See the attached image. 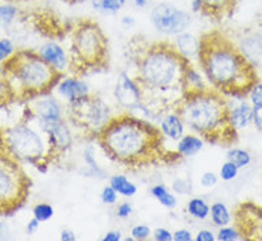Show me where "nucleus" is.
<instances>
[{
	"mask_svg": "<svg viewBox=\"0 0 262 241\" xmlns=\"http://www.w3.org/2000/svg\"><path fill=\"white\" fill-rule=\"evenodd\" d=\"M234 220L243 240L262 241V206L254 203L239 204L235 210Z\"/></svg>",
	"mask_w": 262,
	"mask_h": 241,
	"instance_id": "nucleus-13",
	"label": "nucleus"
},
{
	"mask_svg": "<svg viewBox=\"0 0 262 241\" xmlns=\"http://www.w3.org/2000/svg\"><path fill=\"white\" fill-rule=\"evenodd\" d=\"M150 20L152 27L164 36H177L185 32L191 25V14L184 9L170 5L160 3L151 9Z\"/></svg>",
	"mask_w": 262,
	"mask_h": 241,
	"instance_id": "nucleus-11",
	"label": "nucleus"
},
{
	"mask_svg": "<svg viewBox=\"0 0 262 241\" xmlns=\"http://www.w3.org/2000/svg\"><path fill=\"white\" fill-rule=\"evenodd\" d=\"M29 114L37 123H52L66 118V106L59 97L49 91L26 98Z\"/></svg>",
	"mask_w": 262,
	"mask_h": 241,
	"instance_id": "nucleus-12",
	"label": "nucleus"
},
{
	"mask_svg": "<svg viewBox=\"0 0 262 241\" xmlns=\"http://www.w3.org/2000/svg\"><path fill=\"white\" fill-rule=\"evenodd\" d=\"M134 25H136V20H134V17H131V16H128V14H125V16L121 17V26L124 27V29H131Z\"/></svg>",
	"mask_w": 262,
	"mask_h": 241,
	"instance_id": "nucleus-51",
	"label": "nucleus"
},
{
	"mask_svg": "<svg viewBox=\"0 0 262 241\" xmlns=\"http://www.w3.org/2000/svg\"><path fill=\"white\" fill-rule=\"evenodd\" d=\"M69 3H84V2H90V0H67Z\"/></svg>",
	"mask_w": 262,
	"mask_h": 241,
	"instance_id": "nucleus-56",
	"label": "nucleus"
},
{
	"mask_svg": "<svg viewBox=\"0 0 262 241\" xmlns=\"http://www.w3.org/2000/svg\"><path fill=\"white\" fill-rule=\"evenodd\" d=\"M113 96L117 106L124 113H131L136 114L138 111L143 113V118L151 117L150 111L147 109L144 103V94L143 89L134 76H130L127 73H120L117 77V82L114 85Z\"/></svg>",
	"mask_w": 262,
	"mask_h": 241,
	"instance_id": "nucleus-10",
	"label": "nucleus"
},
{
	"mask_svg": "<svg viewBox=\"0 0 262 241\" xmlns=\"http://www.w3.org/2000/svg\"><path fill=\"white\" fill-rule=\"evenodd\" d=\"M172 237L174 241H192L194 240V235L191 233L190 230L187 228H178L176 231H172Z\"/></svg>",
	"mask_w": 262,
	"mask_h": 241,
	"instance_id": "nucleus-45",
	"label": "nucleus"
},
{
	"mask_svg": "<svg viewBox=\"0 0 262 241\" xmlns=\"http://www.w3.org/2000/svg\"><path fill=\"white\" fill-rule=\"evenodd\" d=\"M227 160L232 162L238 169L241 170L248 167L252 162V157L249 154V151L239 149V147H234V149H229L227 153Z\"/></svg>",
	"mask_w": 262,
	"mask_h": 241,
	"instance_id": "nucleus-30",
	"label": "nucleus"
},
{
	"mask_svg": "<svg viewBox=\"0 0 262 241\" xmlns=\"http://www.w3.org/2000/svg\"><path fill=\"white\" fill-rule=\"evenodd\" d=\"M59 238L60 241H77V235L70 228H64V230L60 231Z\"/></svg>",
	"mask_w": 262,
	"mask_h": 241,
	"instance_id": "nucleus-48",
	"label": "nucleus"
},
{
	"mask_svg": "<svg viewBox=\"0 0 262 241\" xmlns=\"http://www.w3.org/2000/svg\"><path fill=\"white\" fill-rule=\"evenodd\" d=\"M29 182L20 163L0 150V210H10L26 198Z\"/></svg>",
	"mask_w": 262,
	"mask_h": 241,
	"instance_id": "nucleus-9",
	"label": "nucleus"
},
{
	"mask_svg": "<svg viewBox=\"0 0 262 241\" xmlns=\"http://www.w3.org/2000/svg\"><path fill=\"white\" fill-rule=\"evenodd\" d=\"M83 160H84L85 166L90 169V171H89L87 174L97 177L104 176V171L101 170V167L98 166L97 160H96V153H94V147H93L92 144L87 146L84 149V151H83Z\"/></svg>",
	"mask_w": 262,
	"mask_h": 241,
	"instance_id": "nucleus-31",
	"label": "nucleus"
},
{
	"mask_svg": "<svg viewBox=\"0 0 262 241\" xmlns=\"http://www.w3.org/2000/svg\"><path fill=\"white\" fill-rule=\"evenodd\" d=\"M5 70H6V66L3 62H0V78L5 77Z\"/></svg>",
	"mask_w": 262,
	"mask_h": 241,
	"instance_id": "nucleus-55",
	"label": "nucleus"
},
{
	"mask_svg": "<svg viewBox=\"0 0 262 241\" xmlns=\"http://www.w3.org/2000/svg\"><path fill=\"white\" fill-rule=\"evenodd\" d=\"M2 151L12 157L17 163L33 166H47L52 160L53 153L46 134L40 129L34 118L29 117L14 124L6 130L0 131Z\"/></svg>",
	"mask_w": 262,
	"mask_h": 241,
	"instance_id": "nucleus-6",
	"label": "nucleus"
},
{
	"mask_svg": "<svg viewBox=\"0 0 262 241\" xmlns=\"http://www.w3.org/2000/svg\"><path fill=\"white\" fill-rule=\"evenodd\" d=\"M157 130L163 138V142L167 140V142L177 143L178 140L187 133V126L176 109H168L158 116Z\"/></svg>",
	"mask_w": 262,
	"mask_h": 241,
	"instance_id": "nucleus-17",
	"label": "nucleus"
},
{
	"mask_svg": "<svg viewBox=\"0 0 262 241\" xmlns=\"http://www.w3.org/2000/svg\"><path fill=\"white\" fill-rule=\"evenodd\" d=\"M39 126L46 134L53 157L61 156L63 153L72 149L74 144V133L66 118L52 123H40Z\"/></svg>",
	"mask_w": 262,
	"mask_h": 241,
	"instance_id": "nucleus-14",
	"label": "nucleus"
},
{
	"mask_svg": "<svg viewBox=\"0 0 262 241\" xmlns=\"http://www.w3.org/2000/svg\"><path fill=\"white\" fill-rule=\"evenodd\" d=\"M70 56L74 70L100 69L107 63L108 40L97 22L81 19L74 23L70 40Z\"/></svg>",
	"mask_w": 262,
	"mask_h": 241,
	"instance_id": "nucleus-7",
	"label": "nucleus"
},
{
	"mask_svg": "<svg viewBox=\"0 0 262 241\" xmlns=\"http://www.w3.org/2000/svg\"><path fill=\"white\" fill-rule=\"evenodd\" d=\"M103 241H121L123 240V234L118 230H108L104 235H103Z\"/></svg>",
	"mask_w": 262,
	"mask_h": 241,
	"instance_id": "nucleus-47",
	"label": "nucleus"
},
{
	"mask_svg": "<svg viewBox=\"0 0 262 241\" xmlns=\"http://www.w3.org/2000/svg\"><path fill=\"white\" fill-rule=\"evenodd\" d=\"M234 98L235 103L231 105L228 102V116L229 123L236 131L243 130L252 123V114H254V107L249 103L247 97H229Z\"/></svg>",
	"mask_w": 262,
	"mask_h": 241,
	"instance_id": "nucleus-20",
	"label": "nucleus"
},
{
	"mask_svg": "<svg viewBox=\"0 0 262 241\" xmlns=\"http://www.w3.org/2000/svg\"><path fill=\"white\" fill-rule=\"evenodd\" d=\"M40 224H41V223H40L37 218L32 217V218H30V220H29V222H27V224H26L27 234H34V233H37V230H39Z\"/></svg>",
	"mask_w": 262,
	"mask_h": 241,
	"instance_id": "nucleus-50",
	"label": "nucleus"
},
{
	"mask_svg": "<svg viewBox=\"0 0 262 241\" xmlns=\"http://www.w3.org/2000/svg\"><path fill=\"white\" fill-rule=\"evenodd\" d=\"M133 3H134V6L138 7V9H145V7L148 6L150 0H133Z\"/></svg>",
	"mask_w": 262,
	"mask_h": 241,
	"instance_id": "nucleus-53",
	"label": "nucleus"
},
{
	"mask_svg": "<svg viewBox=\"0 0 262 241\" xmlns=\"http://www.w3.org/2000/svg\"><path fill=\"white\" fill-rule=\"evenodd\" d=\"M32 215L40 223H46L52 220L54 215V207L49 203H37L32 209Z\"/></svg>",
	"mask_w": 262,
	"mask_h": 241,
	"instance_id": "nucleus-33",
	"label": "nucleus"
},
{
	"mask_svg": "<svg viewBox=\"0 0 262 241\" xmlns=\"http://www.w3.org/2000/svg\"><path fill=\"white\" fill-rule=\"evenodd\" d=\"M36 53L46 62L47 65L52 66L59 74H69L72 70H74L70 53L66 50L64 46L60 45L56 40L45 42L43 45L39 46Z\"/></svg>",
	"mask_w": 262,
	"mask_h": 241,
	"instance_id": "nucleus-16",
	"label": "nucleus"
},
{
	"mask_svg": "<svg viewBox=\"0 0 262 241\" xmlns=\"http://www.w3.org/2000/svg\"><path fill=\"white\" fill-rule=\"evenodd\" d=\"M198 65L211 87L225 97H247L259 78L235 43L220 30L204 33L200 37Z\"/></svg>",
	"mask_w": 262,
	"mask_h": 241,
	"instance_id": "nucleus-2",
	"label": "nucleus"
},
{
	"mask_svg": "<svg viewBox=\"0 0 262 241\" xmlns=\"http://www.w3.org/2000/svg\"><path fill=\"white\" fill-rule=\"evenodd\" d=\"M94 10L100 13L116 14L123 10L127 5V0H90Z\"/></svg>",
	"mask_w": 262,
	"mask_h": 241,
	"instance_id": "nucleus-29",
	"label": "nucleus"
},
{
	"mask_svg": "<svg viewBox=\"0 0 262 241\" xmlns=\"http://www.w3.org/2000/svg\"><path fill=\"white\" fill-rule=\"evenodd\" d=\"M12 97V93H10V89L7 86L6 80L5 78H0V102L2 100H6V98Z\"/></svg>",
	"mask_w": 262,
	"mask_h": 241,
	"instance_id": "nucleus-49",
	"label": "nucleus"
},
{
	"mask_svg": "<svg viewBox=\"0 0 262 241\" xmlns=\"http://www.w3.org/2000/svg\"><path fill=\"white\" fill-rule=\"evenodd\" d=\"M248 102L252 105V107H261L262 106V80L258 78L254 86L249 89L248 94H247Z\"/></svg>",
	"mask_w": 262,
	"mask_h": 241,
	"instance_id": "nucleus-38",
	"label": "nucleus"
},
{
	"mask_svg": "<svg viewBox=\"0 0 262 241\" xmlns=\"http://www.w3.org/2000/svg\"><path fill=\"white\" fill-rule=\"evenodd\" d=\"M130 235L136 241H144L148 240L151 235H152V230L147 224H136V226L131 227Z\"/></svg>",
	"mask_w": 262,
	"mask_h": 241,
	"instance_id": "nucleus-39",
	"label": "nucleus"
},
{
	"mask_svg": "<svg viewBox=\"0 0 262 241\" xmlns=\"http://www.w3.org/2000/svg\"><path fill=\"white\" fill-rule=\"evenodd\" d=\"M184 94L185 93H194V91H203L210 89V83L207 82V78L204 76L203 70L200 72L198 67L194 63H188L185 67L183 78Z\"/></svg>",
	"mask_w": 262,
	"mask_h": 241,
	"instance_id": "nucleus-23",
	"label": "nucleus"
},
{
	"mask_svg": "<svg viewBox=\"0 0 262 241\" xmlns=\"http://www.w3.org/2000/svg\"><path fill=\"white\" fill-rule=\"evenodd\" d=\"M238 174H239V169L229 160L224 162L221 169H220V173H218V176L223 182H232L238 177Z\"/></svg>",
	"mask_w": 262,
	"mask_h": 241,
	"instance_id": "nucleus-37",
	"label": "nucleus"
},
{
	"mask_svg": "<svg viewBox=\"0 0 262 241\" xmlns=\"http://www.w3.org/2000/svg\"><path fill=\"white\" fill-rule=\"evenodd\" d=\"M218 180H220V176L214 173V171H205L200 177V184L203 186L204 189H212L218 184Z\"/></svg>",
	"mask_w": 262,
	"mask_h": 241,
	"instance_id": "nucleus-41",
	"label": "nucleus"
},
{
	"mask_svg": "<svg viewBox=\"0 0 262 241\" xmlns=\"http://www.w3.org/2000/svg\"><path fill=\"white\" fill-rule=\"evenodd\" d=\"M0 150H2V137H0Z\"/></svg>",
	"mask_w": 262,
	"mask_h": 241,
	"instance_id": "nucleus-57",
	"label": "nucleus"
},
{
	"mask_svg": "<svg viewBox=\"0 0 262 241\" xmlns=\"http://www.w3.org/2000/svg\"><path fill=\"white\" fill-rule=\"evenodd\" d=\"M152 238L156 241H174L172 231L165 227H157L152 231Z\"/></svg>",
	"mask_w": 262,
	"mask_h": 241,
	"instance_id": "nucleus-43",
	"label": "nucleus"
},
{
	"mask_svg": "<svg viewBox=\"0 0 262 241\" xmlns=\"http://www.w3.org/2000/svg\"><path fill=\"white\" fill-rule=\"evenodd\" d=\"M201 7H203V0H192L191 2V10L194 13H200L201 12Z\"/></svg>",
	"mask_w": 262,
	"mask_h": 241,
	"instance_id": "nucleus-52",
	"label": "nucleus"
},
{
	"mask_svg": "<svg viewBox=\"0 0 262 241\" xmlns=\"http://www.w3.org/2000/svg\"><path fill=\"white\" fill-rule=\"evenodd\" d=\"M16 53H17V49H16L13 39L6 37V36L0 37V62L6 63L13 57Z\"/></svg>",
	"mask_w": 262,
	"mask_h": 241,
	"instance_id": "nucleus-35",
	"label": "nucleus"
},
{
	"mask_svg": "<svg viewBox=\"0 0 262 241\" xmlns=\"http://www.w3.org/2000/svg\"><path fill=\"white\" fill-rule=\"evenodd\" d=\"M215 237L218 241H236L243 240V235L239 233V230L236 228V226H223L218 227V231L215 233Z\"/></svg>",
	"mask_w": 262,
	"mask_h": 241,
	"instance_id": "nucleus-34",
	"label": "nucleus"
},
{
	"mask_svg": "<svg viewBox=\"0 0 262 241\" xmlns=\"http://www.w3.org/2000/svg\"><path fill=\"white\" fill-rule=\"evenodd\" d=\"M171 189L174 193H177L180 196H190L192 193V182L187 177H178L172 182Z\"/></svg>",
	"mask_w": 262,
	"mask_h": 241,
	"instance_id": "nucleus-36",
	"label": "nucleus"
},
{
	"mask_svg": "<svg viewBox=\"0 0 262 241\" xmlns=\"http://www.w3.org/2000/svg\"><path fill=\"white\" fill-rule=\"evenodd\" d=\"M188 62L170 42L145 45L136 56V74L151 117L174 109L183 98V78Z\"/></svg>",
	"mask_w": 262,
	"mask_h": 241,
	"instance_id": "nucleus-1",
	"label": "nucleus"
},
{
	"mask_svg": "<svg viewBox=\"0 0 262 241\" xmlns=\"http://www.w3.org/2000/svg\"><path fill=\"white\" fill-rule=\"evenodd\" d=\"M5 80L12 96L29 98L50 91L61 74L32 50H20L5 63Z\"/></svg>",
	"mask_w": 262,
	"mask_h": 241,
	"instance_id": "nucleus-5",
	"label": "nucleus"
},
{
	"mask_svg": "<svg viewBox=\"0 0 262 241\" xmlns=\"http://www.w3.org/2000/svg\"><path fill=\"white\" fill-rule=\"evenodd\" d=\"M96 140L112 160L128 167H141L164 154L157 126L124 111L117 113Z\"/></svg>",
	"mask_w": 262,
	"mask_h": 241,
	"instance_id": "nucleus-3",
	"label": "nucleus"
},
{
	"mask_svg": "<svg viewBox=\"0 0 262 241\" xmlns=\"http://www.w3.org/2000/svg\"><path fill=\"white\" fill-rule=\"evenodd\" d=\"M100 200L105 206H116L118 202V193L110 184H107L100 191Z\"/></svg>",
	"mask_w": 262,
	"mask_h": 241,
	"instance_id": "nucleus-40",
	"label": "nucleus"
},
{
	"mask_svg": "<svg viewBox=\"0 0 262 241\" xmlns=\"http://www.w3.org/2000/svg\"><path fill=\"white\" fill-rule=\"evenodd\" d=\"M9 234V228H7L6 223L0 222V238H5Z\"/></svg>",
	"mask_w": 262,
	"mask_h": 241,
	"instance_id": "nucleus-54",
	"label": "nucleus"
},
{
	"mask_svg": "<svg viewBox=\"0 0 262 241\" xmlns=\"http://www.w3.org/2000/svg\"><path fill=\"white\" fill-rule=\"evenodd\" d=\"M53 89L57 97L66 102L67 106L79 103L92 94L89 83L77 74H61Z\"/></svg>",
	"mask_w": 262,
	"mask_h": 241,
	"instance_id": "nucleus-15",
	"label": "nucleus"
},
{
	"mask_svg": "<svg viewBox=\"0 0 262 241\" xmlns=\"http://www.w3.org/2000/svg\"><path fill=\"white\" fill-rule=\"evenodd\" d=\"M29 117V107L26 98L12 97L0 102V131L6 130L14 124Z\"/></svg>",
	"mask_w": 262,
	"mask_h": 241,
	"instance_id": "nucleus-18",
	"label": "nucleus"
},
{
	"mask_svg": "<svg viewBox=\"0 0 262 241\" xmlns=\"http://www.w3.org/2000/svg\"><path fill=\"white\" fill-rule=\"evenodd\" d=\"M185 211L194 220L200 222H204L210 217V206L201 197H191L185 204Z\"/></svg>",
	"mask_w": 262,
	"mask_h": 241,
	"instance_id": "nucleus-28",
	"label": "nucleus"
},
{
	"mask_svg": "<svg viewBox=\"0 0 262 241\" xmlns=\"http://www.w3.org/2000/svg\"><path fill=\"white\" fill-rule=\"evenodd\" d=\"M238 50L247 59L249 65L255 69L256 72L262 67V37L259 33H251L244 36L236 45Z\"/></svg>",
	"mask_w": 262,
	"mask_h": 241,
	"instance_id": "nucleus-19",
	"label": "nucleus"
},
{
	"mask_svg": "<svg viewBox=\"0 0 262 241\" xmlns=\"http://www.w3.org/2000/svg\"><path fill=\"white\" fill-rule=\"evenodd\" d=\"M238 6V0H203L200 14L216 22L229 19Z\"/></svg>",
	"mask_w": 262,
	"mask_h": 241,
	"instance_id": "nucleus-21",
	"label": "nucleus"
},
{
	"mask_svg": "<svg viewBox=\"0 0 262 241\" xmlns=\"http://www.w3.org/2000/svg\"><path fill=\"white\" fill-rule=\"evenodd\" d=\"M133 213H134V207H133V204L130 202L120 203L117 206V209H116V217L121 218V220H125V218L131 217Z\"/></svg>",
	"mask_w": 262,
	"mask_h": 241,
	"instance_id": "nucleus-42",
	"label": "nucleus"
},
{
	"mask_svg": "<svg viewBox=\"0 0 262 241\" xmlns=\"http://www.w3.org/2000/svg\"><path fill=\"white\" fill-rule=\"evenodd\" d=\"M252 124L255 129L262 133V106L261 107H254V114H252Z\"/></svg>",
	"mask_w": 262,
	"mask_h": 241,
	"instance_id": "nucleus-46",
	"label": "nucleus"
},
{
	"mask_svg": "<svg viewBox=\"0 0 262 241\" xmlns=\"http://www.w3.org/2000/svg\"><path fill=\"white\" fill-rule=\"evenodd\" d=\"M174 47L188 63L198 65V54H200V37L194 36L190 32H183L176 36Z\"/></svg>",
	"mask_w": 262,
	"mask_h": 241,
	"instance_id": "nucleus-22",
	"label": "nucleus"
},
{
	"mask_svg": "<svg viewBox=\"0 0 262 241\" xmlns=\"http://www.w3.org/2000/svg\"><path fill=\"white\" fill-rule=\"evenodd\" d=\"M19 16V9L13 5H0V27L7 29L13 25Z\"/></svg>",
	"mask_w": 262,
	"mask_h": 241,
	"instance_id": "nucleus-32",
	"label": "nucleus"
},
{
	"mask_svg": "<svg viewBox=\"0 0 262 241\" xmlns=\"http://www.w3.org/2000/svg\"><path fill=\"white\" fill-rule=\"evenodd\" d=\"M174 109L183 117L187 129L200 134L205 142L231 144L236 140L238 131L229 123L228 98L212 87L185 93Z\"/></svg>",
	"mask_w": 262,
	"mask_h": 241,
	"instance_id": "nucleus-4",
	"label": "nucleus"
},
{
	"mask_svg": "<svg viewBox=\"0 0 262 241\" xmlns=\"http://www.w3.org/2000/svg\"><path fill=\"white\" fill-rule=\"evenodd\" d=\"M205 140L196 133H185L176 143V154L178 157H194L204 149Z\"/></svg>",
	"mask_w": 262,
	"mask_h": 241,
	"instance_id": "nucleus-24",
	"label": "nucleus"
},
{
	"mask_svg": "<svg viewBox=\"0 0 262 241\" xmlns=\"http://www.w3.org/2000/svg\"><path fill=\"white\" fill-rule=\"evenodd\" d=\"M108 184L118 193V196L131 198L138 193V187L124 174H113L108 178Z\"/></svg>",
	"mask_w": 262,
	"mask_h": 241,
	"instance_id": "nucleus-25",
	"label": "nucleus"
},
{
	"mask_svg": "<svg viewBox=\"0 0 262 241\" xmlns=\"http://www.w3.org/2000/svg\"><path fill=\"white\" fill-rule=\"evenodd\" d=\"M70 120L89 137H96L104 130L117 113L100 96L90 94L79 103L66 107Z\"/></svg>",
	"mask_w": 262,
	"mask_h": 241,
	"instance_id": "nucleus-8",
	"label": "nucleus"
},
{
	"mask_svg": "<svg viewBox=\"0 0 262 241\" xmlns=\"http://www.w3.org/2000/svg\"><path fill=\"white\" fill-rule=\"evenodd\" d=\"M194 240L195 241H215V233L212 230H208V228H201L196 231V234L194 235Z\"/></svg>",
	"mask_w": 262,
	"mask_h": 241,
	"instance_id": "nucleus-44",
	"label": "nucleus"
},
{
	"mask_svg": "<svg viewBox=\"0 0 262 241\" xmlns=\"http://www.w3.org/2000/svg\"><path fill=\"white\" fill-rule=\"evenodd\" d=\"M210 217L211 222L216 227H223V226H228L232 224L234 215L228 209V206L223 202H215L210 206Z\"/></svg>",
	"mask_w": 262,
	"mask_h": 241,
	"instance_id": "nucleus-26",
	"label": "nucleus"
},
{
	"mask_svg": "<svg viewBox=\"0 0 262 241\" xmlns=\"http://www.w3.org/2000/svg\"><path fill=\"white\" fill-rule=\"evenodd\" d=\"M150 194L165 209L172 210L177 207V196L165 184H154V186H151Z\"/></svg>",
	"mask_w": 262,
	"mask_h": 241,
	"instance_id": "nucleus-27",
	"label": "nucleus"
}]
</instances>
